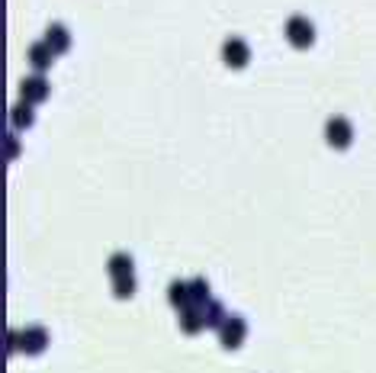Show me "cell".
I'll list each match as a JSON object with an SVG mask.
<instances>
[{
  "label": "cell",
  "instance_id": "6da1fadb",
  "mask_svg": "<svg viewBox=\"0 0 376 373\" xmlns=\"http://www.w3.org/2000/svg\"><path fill=\"white\" fill-rule=\"evenodd\" d=\"M245 335H248V322L241 319V316H229V319L219 325V342H222V348H229V351L241 348Z\"/></svg>",
  "mask_w": 376,
  "mask_h": 373
},
{
  "label": "cell",
  "instance_id": "7a4b0ae2",
  "mask_svg": "<svg viewBox=\"0 0 376 373\" xmlns=\"http://www.w3.org/2000/svg\"><path fill=\"white\" fill-rule=\"evenodd\" d=\"M286 39H290L292 49H309V45L315 42L312 23L305 20V16H290V23H286Z\"/></svg>",
  "mask_w": 376,
  "mask_h": 373
},
{
  "label": "cell",
  "instance_id": "3957f363",
  "mask_svg": "<svg viewBox=\"0 0 376 373\" xmlns=\"http://www.w3.org/2000/svg\"><path fill=\"white\" fill-rule=\"evenodd\" d=\"M325 139H328L331 149H347V145L354 142V129H351V123H347L344 116H334V119H328V126H325Z\"/></svg>",
  "mask_w": 376,
  "mask_h": 373
},
{
  "label": "cell",
  "instance_id": "277c9868",
  "mask_svg": "<svg viewBox=\"0 0 376 373\" xmlns=\"http://www.w3.org/2000/svg\"><path fill=\"white\" fill-rule=\"evenodd\" d=\"M20 348L23 354H42L49 348V331L42 329V325H29V329L20 331Z\"/></svg>",
  "mask_w": 376,
  "mask_h": 373
},
{
  "label": "cell",
  "instance_id": "5b68a950",
  "mask_svg": "<svg viewBox=\"0 0 376 373\" xmlns=\"http://www.w3.org/2000/svg\"><path fill=\"white\" fill-rule=\"evenodd\" d=\"M222 58H225L229 68H245L251 58V49L241 42V39H229V42L222 45Z\"/></svg>",
  "mask_w": 376,
  "mask_h": 373
},
{
  "label": "cell",
  "instance_id": "8992f818",
  "mask_svg": "<svg viewBox=\"0 0 376 373\" xmlns=\"http://www.w3.org/2000/svg\"><path fill=\"white\" fill-rule=\"evenodd\" d=\"M20 94H23V100H26V103H42V100L49 97V84H45V77H39V75L23 77Z\"/></svg>",
  "mask_w": 376,
  "mask_h": 373
},
{
  "label": "cell",
  "instance_id": "52a82bcc",
  "mask_svg": "<svg viewBox=\"0 0 376 373\" xmlns=\"http://www.w3.org/2000/svg\"><path fill=\"white\" fill-rule=\"evenodd\" d=\"M180 329L187 331V335H197V331L206 329L203 309H199V306H187V309H180Z\"/></svg>",
  "mask_w": 376,
  "mask_h": 373
},
{
  "label": "cell",
  "instance_id": "ba28073f",
  "mask_svg": "<svg viewBox=\"0 0 376 373\" xmlns=\"http://www.w3.org/2000/svg\"><path fill=\"white\" fill-rule=\"evenodd\" d=\"M45 42L58 55V52H68V49H71V36H68V29H64L62 23H55V26H49V32H45Z\"/></svg>",
  "mask_w": 376,
  "mask_h": 373
},
{
  "label": "cell",
  "instance_id": "9c48e42d",
  "mask_svg": "<svg viewBox=\"0 0 376 373\" xmlns=\"http://www.w3.org/2000/svg\"><path fill=\"white\" fill-rule=\"evenodd\" d=\"M167 299H171V306H177V309H187V306H193L190 283H184V280H174V283L167 287Z\"/></svg>",
  "mask_w": 376,
  "mask_h": 373
},
{
  "label": "cell",
  "instance_id": "30bf717a",
  "mask_svg": "<svg viewBox=\"0 0 376 373\" xmlns=\"http://www.w3.org/2000/svg\"><path fill=\"white\" fill-rule=\"evenodd\" d=\"M52 49H49V42L42 39V42H36V45H29V64L36 68V71H45L49 64H52Z\"/></svg>",
  "mask_w": 376,
  "mask_h": 373
},
{
  "label": "cell",
  "instance_id": "8fae6325",
  "mask_svg": "<svg viewBox=\"0 0 376 373\" xmlns=\"http://www.w3.org/2000/svg\"><path fill=\"white\" fill-rule=\"evenodd\" d=\"M199 309H203V319H206L209 329H219L222 322L229 319V316H225V309H222V303H216V299H206Z\"/></svg>",
  "mask_w": 376,
  "mask_h": 373
},
{
  "label": "cell",
  "instance_id": "7c38bea8",
  "mask_svg": "<svg viewBox=\"0 0 376 373\" xmlns=\"http://www.w3.org/2000/svg\"><path fill=\"white\" fill-rule=\"evenodd\" d=\"M106 270H110V277H129V274H132V257L129 255H123V251H119V255H113L110 257V264H106Z\"/></svg>",
  "mask_w": 376,
  "mask_h": 373
},
{
  "label": "cell",
  "instance_id": "4fadbf2b",
  "mask_svg": "<svg viewBox=\"0 0 376 373\" xmlns=\"http://www.w3.org/2000/svg\"><path fill=\"white\" fill-rule=\"evenodd\" d=\"M32 103H26V100H23V103H16V107L10 110V123L16 129H29L32 126Z\"/></svg>",
  "mask_w": 376,
  "mask_h": 373
},
{
  "label": "cell",
  "instance_id": "5bb4252c",
  "mask_svg": "<svg viewBox=\"0 0 376 373\" xmlns=\"http://www.w3.org/2000/svg\"><path fill=\"white\" fill-rule=\"evenodd\" d=\"M190 296H193V306H203L209 299V283L203 277H197L193 283H190Z\"/></svg>",
  "mask_w": 376,
  "mask_h": 373
},
{
  "label": "cell",
  "instance_id": "9a60e30c",
  "mask_svg": "<svg viewBox=\"0 0 376 373\" xmlns=\"http://www.w3.org/2000/svg\"><path fill=\"white\" fill-rule=\"evenodd\" d=\"M113 287H116V296L119 299H129L136 293V277H132V274H129V277H116Z\"/></svg>",
  "mask_w": 376,
  "mask_h": 373
}]
</instances>
